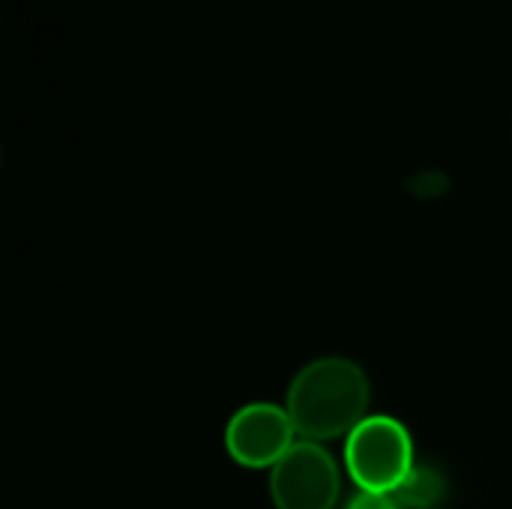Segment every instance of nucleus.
I'll use <instances>...</instances> for the list:
<instances>
[{
    "instance_id": "obj_1",
    "label": "nucleus",
    "mask_w": 512,
    "mask_h": 509,
    "mask_svg": "<svg viewBox=\"0 0 512 509\" xmlns=\"http://www.w3.org/2000/svg\"><path fill=\"white\" fill-rule=\"evenodd\" d=\"M372 387L360 363L321 357L306 363L288 387V417L303 441L348 438L369 417Z\"/></svg>"
},
{
    "instance_id": "obj_2",
    "label": "nucleus",
    "mask_w": 512,
    "mask_h": 509,
    "mask_svg": "<svg viewBox=\"0 0 512 509\" xmlns=\"http://www.w3.org/2000/svg\"><path fill=\"white\" fill-rule=\"evenodd\" d=\"M345 465L360 492L393 495L417 468L414 441L393 417H366L345 441Z\"/></svg>"
},
{
    "instance_id": "obj_3",
    "label": "nucleus",
    "mask_w": 512,
    "mask_h": 509,
    "mask_svg": "<svg viewBox=\"0 0 512 509\" xmlns=\"http://www.w3.org/2000/svg\"><path fill=\"white\" fill-rule=\"evenodd\" d=\"M339 495V465L315 441H297L270 471V498L276 509H333Z\"/></svg>"
},
{
    "instance_id": "obj_4",
    "label": "nucleus",
    "mask_w": 512,
    "mask_h": 509,
    "mask_svg": "<svg viewBox=\"0 0 512 509\" xmlns=\"http://www.w3.org/2000/svg\"><path fill=\"white\" fill-rule=\"evenodd\" d=\"M297 444V429L285 408L270 402H252L240 408L228 429H225V447L228 456L243 468H276L291 447Z\"/></svg>"
},
{
    "instance_id": "obj_5",
    "label": "nucleus",
    "mask_w": 512,
    "mask_h": 509,
    "mask_svg": "<svg viewBox=\"0 0 512 509\" xmlns=\"http://www.w3.org/2000/svg\"><path fill=\"white\" fill-rule=\"evenodd\" d=\"M393 498L399 509H435L447 498V480L441 471L429 465H417L411 477L393 492Z\"/></svg>"
},
{
    "instance_id": "obj_6",
    "label": "nucleus",
    "mask_w": 512,
    "mask_h": 509,
    "mask_svg": "<svg viewBox=\"0 0 512 509\" xmlns=\"http://www.w3.org/2000/svg\"><path fill=\"white\" fill-rule=\"evenodd\" d=\"M345 509H399L393 495H381V492H360Z\"/></svg>"
}]
</instances>
